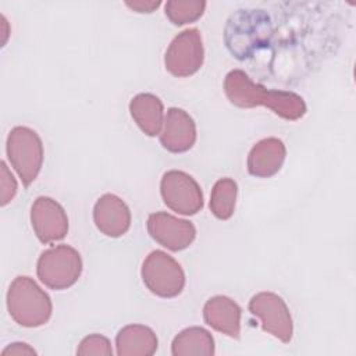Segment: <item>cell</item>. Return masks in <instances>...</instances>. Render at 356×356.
Returning a JSON list of instances; mask_svg holds the SVG:
<instances>
[{
	"instance_id": "6da1fadb",
	"label": "cell",
	"mask_w": 356,
	"mask_h": 356,
	"mask_svg": "<svg viewBox=\"0 0 356 356\" xmlns=\"http://www.w3.org/2000/svg\"><path fill=\"white\" fill-rule=\"evenodd\" d=\"M224 92L228 100L236 107L250 108L264 106L289 121H296L306 114V103L299 95L267 89L252 81L242 70H232L225 75Z\"/></svg>"
},
{
	"instance_id": "7a4b0ae2",
	"label": "cell",
	"mask_w": 356,
	"mask_h": 356,
	"mask_svg": "<svg viewBox=\"0 0 356 356\" xmlns=\"http://www.w3.org/2000/svg\"><path fill=\"white\" fill-rule=\"evenodd\" d=\"M7 309L13 320L28 328L46 324L51 316L50 296L26 275H18L7 291Z\"/></svg>"
},
{
	"instance_id": "3957f363",
	"label": "cell",
	"mask_w": 356,
	"mask_h": 356,
	"mask_svg": "<svg viewBox=\"0 0 356 356\" xmlns=\"http://www.w3.org/2000/svg\"><path fill=\"white\" fill-rule=\"evenodd\" d=\"M270 17L261 10H241L231 15L225 26V44L239 60L252 57L270 39Z\"/></svg>"
},
{
	"instance_id": "277c9868",
	"label": "cell",
	"mask_w": 356,
	"mask_h": 356,
	"mask_svg": "<svg viewBox=\"0 0 356 356\" xmlns=\"http://www.w3.org/2000/svg\"><path fill=\"white\" fill-rule=\"evenodd\" d=\"M82 273V259L76 249L70 245H56L38 259L36 274L43 285L61 291L72 286Z\"/></svg>"
},
{
	"instance_id": "5b68a950",
	"label": "cell",
	"mask_w": 356,
	"mask_h": 356,
	"mask_svg": "<svg viewBox=\"0 0 356 356\" xmlns=\"http://www.w3.org/2000/svg\"><path fill=\"white\" fill-rule=\"evenodd\" d=\"M7 157L19 175L24 186H29L39 175L43 164V143L36 131L14 127L7 136Z\"/></svg>"
},
{
	"instance_id": "8992f818",
	"label": "cell",
	"mask_w": 356,
	"mask_h": 356,
	"mask_svg": "<svg viewBox=\"0 0 356 356\" xmlns=\"http://www.w3.org/2000/svg\"><path fill=\"white\" fill-rule=\"evenodd\" d=\"M146 288L160 298H175L185 286V273L179 263L163 250L150 252L140 270Z\"/></svg>"
},
{
	"instance_id": "52a82bcc",
	"label": "cell",
	"mask_w": 356,
	"mask_h": 356,
	"mask_svg": "<svg viewBox=\"0 0 356 356\" xmlns=\"http://www.w3.org/2000/svg\"><path fill=\"white\" fill-rule=\"evenodd\" d=\"M167 207L182 216H193L203 207V193L193 177L179 170L167 171L160 182Z\"/></svg>"
},
{
	"instance_id": "ba28073f",
	"label": "cell",
	"mask_w": 356,
	"mask_h": 356,
	"mask_svg": "<svg viewBox=\"0 0 356 356\" xmlns=\"http://www.w3.org/2000/svg\"><path fill=\"white\" fill-rule=\"evenodd\" d=\"M204 60L202 35L196 28H189L178 33L164 56L165 70L178 78H185L197 72Z\"/></svg>"
},
{
	"instance_id": "9c48e42d",
	"label": "cell",
	"mask_w": 356,
	"mask_h": 356,
	"mask_svg": "<svg viewBox=\"0 0 356 356\" xmlns=\"http://www.w3.org/2000/svg\"><path fill=\"white\" fill-rule=\"evenodd\" d=\"M249 312L257 317L266 332L288 343L292 339L293 324L284 299L274 292H259L249 302Z\"/></svg>"
},
{
	"instance_id": "30bf717a",
	"label": "cell",
	"mask_w": 356,
	"mask_h": 356,
	"mask_svg": "<svg viewBox=\"0 0 356 356\" xmlns=\"http://www.w3.org/2000/svg\"><path fill=\"white\" fill-rule=\"evenodd\" d=\"M31 224L43 243L61 241L68 232V217L63 206L49 196H39L31 207Z\"/></svg>"
},
{
	"instance_id": "8fae6325",
	"label": "cell",
	"mask_w": 356,
	"mask_h": 356,
	"mask_svg": "<svg viewBox=\"0 0 356 356\" xmlns=\"http://www.w3.org/2000/svg\"><path fill=\"white\" fill-rule=\"evenodd\" d=\"M147 231L157 243L172 252L186 249L196 236V228L191 221L165 211H157L149 216Z\"/></svg>"
},
{
	"instance_id": "7c38bea8",
	"label": "cell",
	"mask_w": 356,
	"mask_h": 356,
	"mask_svg": "<svg viewBox=\"0 0 356 356\" xmlns=\"http://www.w3.org/2000/svg\"><path fill=\"white\" fill-rule=\"evenodd\" d=\"M196 142V124L182 108L171 107L164 115L160 143L171 153L188 152Z\"/></svg>"
},
{
	"instance_id": "4fadbf2b",
	"label": "cell",
	"mask_w": 356,
	"mask_h": 356,
	"mask_svg": "<svg viewBox=\"0 0 356 356\" xmlns=\"http://www.w3.org/2000/svg\"><path fill=\"white\" fill-rule=\"evenodd\" d=\"M93 221L102 234L118 238L131 227V211L122 199L113 193H104L95 203Z\"/></svg>"
},
{
	"instance_id": "5bb4252c",
	"label": "cell",
	"mask_w": 356,
	"mask_h": 356,
	"mask_svg": "<svg viewBox=\"0 0 356 356\" xmlns=\"http://www.w3.org/2000/svg\"><path fill=\"white\" fill-rule=\"evenodd\" d=\"M286 156V147L278 138H264L259 140L249 152L248 171L257 178H270L277 174Z\"/></svg>"
},
{
	"instance_id": "9a60e30c",
	"label": "cell",
	"mask_w": 356,
	"mask_h": 356,
	"mask_svg": "<svg viewBox=\"0 0 356 356\" xmlns=\"http://www.w3.org/2000/svg\"><path fill=\"white\" fill-rule=\"evenodd\" d=\"M203 318L207 325L218 332L238 339L241 334V307L228 296L210 298L203 307Z\"/></svg>"
},
{
	"instance_id": "2e32d148",
	"label": "cell",
	"mask_w": 356,
	"mask_h": 356,
	"mask_svg": "<svg viewBox=\"0 0 356 356\" xmlns=\"http://www.w3.org/2000/svg\"><path fill=\"white\" fill-rule=\"evenodd\" d=\"M157 345L159 341L153 330L142 324L125 325L115 337L120 356H150L157 350Z\"/></svg>"
},
{
	"instance_id": "e0dca14e",
	"label": "cell",
	"mask_w": 356,
	"mask_h": 356,
	"mask_svg": "<svg viewBox=\"0 0 356 356\" xmlns=\"http://www.w3.org/2000/svg\"><path fill=\"white\" fill-rule=\"evenodd\" d=\"M129 111L138 127L147 135H160L164 122L161 100L152 93H138L129 102Z\"/></svg>"
},
{
	"instance_id": "ac0fdd59",
	"label": "cell",
	"mask_w": 356,
	"mask_h": 356,
	"mask_svg": "<svg viewBox=\"0 0 356 356\" xmlns=\"http://www.w3.org/2000/svg\"><path fill=\"white\" fill-rule=\"evenodd\" d=\"M214 352V339L202 327L182 330L171 343V353L174 356H213Z\"/></svg>"
},
{
	"instance_id": "d6986e66",
	"label": "cell",
	"mask_w": 356,
	"mask_h": 356,
	"mask_svg": "<svg viewBox=\"0 0 356 356\" xmlns=\"http://www.w3.org/2000/svg\"><path fill=\"white\" fill-rule=\"evenodd\" d=\"M238 195V185L232 178L218 179L210 195V210L218 220H228L234 214Z\"/></svg>"
},
{
	"instance_id": "ffe728a7",
	"label": "cell",
	"mask_w": 356,
	"mask_h": 356,
	"mask_svg": "<svg viewBox=\"0 0 356 356\" xmlns=\"http://www.w3.org/2000/svg\"><path fill=\"white\" fill-rule=\"evenodd\" d=\"M206 8L203 0H170L165 3V15L175 25L199 19Z\"/></svg>"
},
{
	"instance_id": "44dd1931",
	"label": "cell",
	"mask_w": 356,
	"mask_h": 356,
	"mask_svg": "<svg viewBox=\"0 0 356 356\" xmlns=\"http://www.w3.org/2000/svg\"><path fill=\"white\" fill-rule=\"evenodd\" d=\"M76 355L79 356H110L113 355L111 343L107 337L100 335V334H90L85 337L76 349Z\"/></svg>"
},
{
	"instance_id": "7402d4cb",
	"label": "cell",
	"mask_w": 356,
	"mask_h": 356,
	"mask_svg": "<svg viewBox=\"0 0 356 356\" xmlns=\"http://www.w3.org/2000/svg\"><path fill=\"white\" fill-rule=\"evenodd\" d=\"M17 189H18V185H17L14 175L8 170L7 164L4 161H1V164H0V204L6 206L7 203H10L14 199Z\"/></svg>"
},
{
	"instance_id": "603a6c76",
	"label": "cell",
	"mask_w": 356,
	"mask_h": 356,
	"mask_svg": "<svg viewBox=\"0 0 356 356\" xmlns=\"http://www.w3.org/2000/svg\"><path fill=\"white\" fill-rule=\"evenodd\" d=\"M36 355V350L25 342H13L1 350V356H26Z\"/></svg>"
},
{
	"instance_id": "cb8c5ba5",
	"label": "cell",
	"mask_w": 356,
	"mask_h": 356,
	"mask_svg": "<svg viewBox=\"0 0 356 356\" xmlns=\"http://www.w3.org/2000/svg\"><path fill=\"white\" fill-rule=\"evenodd\" d=\"M125 4L132 8L136 13H152L153 10H156L161 1H150V0H135V1H125Z\"/></svg>"
},
{
	"instance_id": "d4e9b609",
	"label": "cell",
	"mask_w": 356,
	"mask_h": 356,
	"mask_svg": "<svg viewBox=\"0 0 356 356\" xmlns=\"http://www.w3.org/2000/svg\"><path fill=\"white\" fill-rule=\"evenodd\" d=\"M1 24H3V26H4V29H3V42H1V44L4 46V44H6V40H7V36H8V29H6V28L8 26V24H7V21H6L4 15H1Z\"/></svg>"
}]
</instances>
